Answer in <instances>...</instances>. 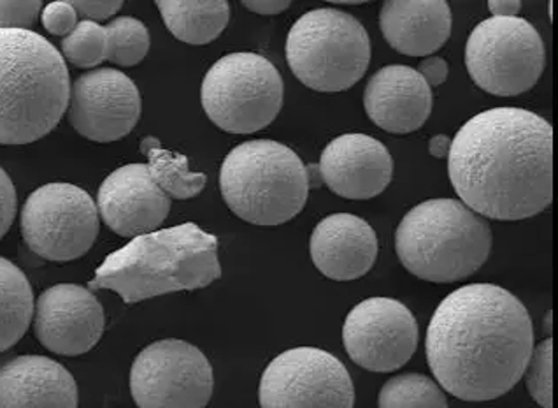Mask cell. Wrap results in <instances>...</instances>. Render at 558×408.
<instances>
[{
	"mask_svg": "<svg viewBox=\"0 0 558 408\" xmlns=\"http://www.w3.org/2000/svg\"><path fill=\"white\" fill-rule=\"evenodd\" d=\"M554 341L546 338L532 350L531 361L525 368V384L532 398L543 408H554Z\"/></svg>",
	"mask_w": 558,
	"mask_h": 408,
	"instance_id": "83f0119b",
	"label": "cell"
},
{
	"mask_svg": "<svg viewBox=\"0 0 558 408\" xmlns=\"http://www.w3.org/2000/svg\"><path fill=\"white\" fill-rule=\"evenodd\" d=\"M155 5L169 33L186 45H209L229 25L230 5L223 0H157Z\"/></svg>",
	"mask_w": 558,
	"mask_h": 408,
	"instance_id": "7402d4cb",
	"label": "cell"
},
{
	"mask_svg": "<svg viewBox=\"0 0 558 408\" xmlns=\"http://www.w3.org/2000/svg\"><path fill=\"white\" fill-rule=\"evenodd\" d=\"M287 60L299 82L311 91H348L369 68V34L344 11H307L290 28Z\"/></svg>",
	"mask_w": 558,
	"mask_h": 408,
	"instance_id": "52a82bcc",
	"label": "cell"
},
{
	"mask_svg": "<svg viewBox=\"0 0 558 408\" xmlns=\"http://www.w3.org/2000/svg\"><path fill=\"white\" fill-rule=\"evenodd\" d=\"M99 229L97 203L73 183L39 187L23 204V240L34 254L54 263L83 257Z\"/></svg>",
	"mask_w": 558,
	"mask_h": 408,
	"instance_id": "30bf717a",
	"label": "cell"
},
{
	"mask_svg": "<svg viewBox=\"0 0 558 408\" xmlns=\"http://www.w3.org/2000/svg\"><path fill=\"white\" fill-rule=\"evenodd\" d=\"M97 209L118 237L137 238L158 231L169 215L171 200L154 182L146 164H129L104 180Z\"/></svg>",
	"mask_w": 558,
	"mask_h": 408,
	"instance_id": "2e32d148",
	"label": "cell"
},
{
	"mask_svg": "<svg viewBox=\"0 0 558 408\" xmlns=\"http://www.w3.org/2000/svg\"><path fill=\"white\" fill-rule=\"evenodd\" d=\"M262 408H353L355 387L347 367L316 347L284 350L262 373Z\"/></svg>",
	"mask_w": 558,
	"mask_h": 408,
	"instance_id": "7c38bea8",
	"label": "cell"
},
{
	"mask_svg": "<svg viewBox=\"0 0 558 408\" xmlns=\"http://www.w3.org/2000/svg\"><path fill=\"white\" fill-rule=\"evenodd\" d=\"M41 11L39 0H0V31H31Z\"/></svg>",
	"mask_w": 558,
	"mask_h": 408,
	"instance_id": "f1b7e54d",
	"label": "cell"
},
{
	"mask_svg": "<svg viewBox=\"0 0 558 408\" xmlns=\"http://www.w3.org/2000/svg\"><path fill=\"white\" fill-rule=\"evenodd\" d=\"M34 292L25 273L0 257V352L22 340L34 317Z\"/></svg>",
	"mask_w": 558,
	"mask_h": 408,
	"instance_id": "603a6c76",
	"label": "cell"
},
{
	"mask_svg": "<svg viewBox=\"0 0 558 408\" xmlns=\"http://www.w3.org/2000/svg\"><path fill=\"white\" fill-rule=\"evenodd\" d=\"M68 119L86 140L95 143L122 140L140 122V88L117 69L88 71L71 85Z\"/></svg>",
	"mask_w": 558,
	"mask_h": 408,
	"instance_id": "5bb4252c",
	"label": "cell"
},
{
	"mask_svg": "<svg viewBox=\"0 0 558 408\" xmlns=\"http://www.w3.org/2000/svg\"><path fill=\"white\" fill-rule=\"evenodd\" d=\"M448 175L460 201L480 217L539 215L554 201V129L529 109H486L451 140Z\"/></svg>",
	"mask_w": 558,
	"mask_h": 408,
	"instance_id": "7a4b0ae2",
	"label": "cell"
},
{
	"mask_svg": "<svg viewBox=\"0 0 558 408\" xmlns=\"http://www.w3.org/2000/svg\"><path fill=\"white\" fill-rule=\"evenodd\" d=\"M284 86L276 65L258 53L221 57L204 76L201 103L207 119L230 134H253L275 122Z\"/></svg>",
	"mask_w": 558,
	"mask_h": 408,
	"instance_id": "ba28073f",
	"label": "cell"
},
{
	"mask_svg": "<svg viewBox=\"0 0 558 408\" xmlns=\"http://www.w3.org/2000/svg\"><path fill=\"white\" fill-rule=\"evenodd\" d=\"M16 217V191L8 172L0 168V240L8 235Z\"/></svg>",
	"mask_w": 558,
	"mask_h": 408,
	"instance_id": "4dcf8cb0",
	"label": "cell"
},
{
	"mask_svg": "<svg viewBox=\"0 0 558 408\" xmlns=\"http://www.w3.org/2000/svg\"><path fill=\"white\" fill-rule=\"evenodd\" d=\"M221 277L218 240L186 223L134 238L100 264L92 289L117 292L126 304L204 289Z\"/></svg>",
	"mask_w": 558,
	"mask_h": 408,
	"instance_id": "3957f363",
	"label": "cell"
},
{
	"mask_svg": "<svg viewBox=\"0 0 558 408\" xmlns=\"http://www.w3.org/2000/svg\"><path fill=\"white\" fill-rule=\"evenodd\" d=\"M141 151L148 155V171L169 200H192L204 191L206 175L190 171L185 155L166 151L157 137L141 141Z\"/></svg>",
	"mask_w": 558,
	"mask_h": 408,
	"instance_id": "cb8c5ba5",
	"label": "cell"
},
{
	"mask_svg": "<svg viewBox=\"0 0 558 408\" xmlns=\"http://www.w3.org/2000/svg\"><path fill=\"white\" fill-rule=\"evenodd\" d=\"M488 10L494 16H517L522 10V2L518 0H490Z\"/></svg>",
	"mask_w": 558,
	"mask_h": 408,
	"instance_id": "e575fe53",
	"label": "cell"
},
{
	"mask_svg": "<svg viewBox=\"0 0 558 408\" xmlns=\"http://www.w3.org/2000/svg\"><path fill=\"white\" fill-rule=\"evenodd\" d=\"M365 113L383 131L410 134L433 113V88L410 65H387L371 77L364 94Z\"/></svg>",
	"mask_w": 558,
	"mask_h": 408,
	"instance_id": "ac0fdd59",
	"label": "cell"
},
{
	"mask_svg": "<svg viewBox=\"0 0 558 408\" xmlns=\"http://www.w3.org/2000/svg\"><path fill=\"white\" fill-rule=\"evenodd\" d=\"M545 43L520 16H492L474 28L465 46V68L482 91L514 97L534 88L545 71Z\"/></svg>",
	"mask_w": 558,
	"mask_h": 408,
	"instance_id": "9c48e42d",
	"label": "cell"
},
{
	"mask_svg": "<svg viewBox=\"0 0 558 408\" xmlns=\"http://www.w3.org/2000/svg\"><path fill=\"white\" fill-rule=\"evenodd\" d=\"M322 182L344 200H373L393 177V159L381 141L365 134H342L322 154Z\"/></svg>",
	"mask_w": 558,
	"mask_h": 408,
	"instance_id": "e0dca14e",
	"label": "cell"
},
{
	"mask_svg": "<svg viewBox=\"0 0 558 408\" xmlns=\"http://www.w3.org/2000/svg\"><path fill=\"white\" fill-rule=\"evenodd\" d=\"M246 10L253 11V13L264 14V16H275V14L283 13L289 10V0H258V2H243Z\"/></svg>",
	"mask_w": 558,
	"mask_h": 408,
	"instance_id": "836d02e7",
	"label": "cell"
},
{
	"mask_svg": "<svg viewBox=\"0 0 558 408\" xmlns=\"http://www.w3.org/2000/svg\"><path fill=\"white\" fill-rule=\"evenodd\" d=\"M379 25L393 50L408 57H428L450 39L451 10L445 0H388Z\"/></svg>",
	"mask_w": 558,
	"mask_h": 408,
	"instance_id": "44dd1931",
	"label": "cell"
},
{
	"mask_svg": "<svg viewBox=\"0 0 558 408\" xmlns=\"http://www.w3.org/2000/svg\"><path fill=\"white\" fill-rule=\"evenodd\" d=\"M76 10L77 16H82L86 22H104L109 20L118 11L122 10V0H111V2H88V0H74L71 2Z\"/></svg>",
	"mask_w": 558,
	"mask_h": 408,
	"instance_id": "1f68e13d",
	"label": "cell"
},
{
	"mask_svg": "<svg viewBox=\"0 0 558 408\" xmlns=\"http://www.w3.org/2000/svg\"><path fill=\"white\" fill-rule=\"evenodd\" d=\"M342 344L353 363L369 372L404 367L418 347V324L411 310L392 298H369L348 313Z\"/></svg>",
	"mask_w": 558,
	"mask_h": 408,
	"instance_id": "4fadbf2b",
	"label": "cell"
},
{
	"mask_svg": "<svg viewBox=\"0 0 558 408\" xmlns=\"http://www.w3.org/2000/svg\"><path fill=\"white\" fill-rule=\"evenodd\" d=\"M41 19L46 31L53 36L68 37L80 23L77 22L80 16L71 2H51V4L45 5Z\"/></svg>",
	"mask_w": 558,
	"mask_h": 408,
	"instance_id": "f546056e",
	"label": "cell"
},
{
	"mask_svg": "<svg viewBox=\"0 0 558 408\" xmlns=\"http://www.w3.org/2000/svg\"><path fill=\"white\" fill-rule=\"evenodd\" d=\"M0 408H77V384L53 359L20 356L0 367Z\"/></svg>",
	"mask_w": 558,
	"mask_h": 408,
	"instance_id": "ffe728a7",
	"label": "cell"
},
{
	"mask_svg": "<svg viewBox=\"0 0 558 408\" xmlns=\"http://www.w3.org/2000/svg\"><path fill=\"white\" fill-rule=\"evenodd\" d=\"M422 77H424L427 85L433 88V86L442 85L446 82V77H448V64H446L445 59H439V57H428V59L422 60L420 62L418 69H416Z\"/></svg>",
	"mask_w": 558,
	"mask_h": 408,
	"instance_id": "d6a6232c",
	"label": "cell"
},
{
	"mask_svg": "<svg viewBox=\"0 0 558 408\" xmlns=\"http://www.w3.org/2000/svg\"><path fill=\"white\" fill-rule=\"evenodd\" d=\"M71 80L53 45L34 31H0V145H28L68 113Z\"/></svg>",
	"mask_w": 558,
	"mask_h": 408,
	"instance_id": "277c9868",
	"label": "cell"
},
{
	"mask_svg": "<svg viewBox=\"0 0 558 408\" xmlns=\"http://www.w3.org/2000/svg\"><path fill=\"white\" fill-rule=\"evenodd\" d=\"M62 57L80 69H94L102 64L104 60H108L106 27L82 20L73 33L63 37Z\"/></svg>",
	"mask_w": 558,
	"mask_h": 408,
	"instance_id": "4316f807",
	"label": "cell"
},
{
	"mask_svg": "<svg viewBox=\"0 0 558 408\" xmlns=\"http://www.w3.org/2000/svg\"><path fill=\"white\" fill-rule=\"evenodd\" d=\"M220 191L232 214L262 227L281 226L301 214L310 195L306 166L278 141H246L220 169Z\"/></svg>",
	"mask_w": 558,
	"mask_h": 408,
	"instance_id": "8992f818",
	"label": "cell"
},
{
	"mask_svg": "<svg viewBox=\"0 0 558 408\" xmlns=\"http://www.w3.org/2000/svg\"><path fill=\"white\" fill-rule=\"evenodd\" d=\"M106 326L102 304L76 284L46 289L34 307V332L45 349L59 356H82L99 344Z\"/></svg>",
	"mask_w": 558,
	"mask_h": 408,
	"instance_id": "9a60e30c",
	"label": "cell"
},
{
	"mask_svg": "<svg viewBox=\"0 0 558 408\" xmlns=\"http://www.w3.org/2000/svg\"><path fill=\"white\" fill-rule=\"evenodd\" d=\"M451 140L445 134H439V136H434L428 143V151H430V155L436 157V159H445L448 157V152H450Z\"/></svg>",
	"mask_w": 558,
	"mask_h": 408,
	"instance_id": "d590c367",
	"label": "cell"
},
{
	"mask_svg": "<svg viewBox=\"0 0 558 408\" xmlns=\"http://www.w3.org/2000/svg\"><path fill=\"white\" fill-rule=\"evenodd\" d=\"M108 60L122 68H132L145 59L149 50V33L145 23L132 16H120L106 27Z\"/></svg>",
	"mask_w": 558,
	"mask_h": 408,
	"instance_id": "484cf974",
	"label": "cell"
},
{
	"mask_svg": "<svg viewBox=\"0 0 558 408\" xmlns=\"http://www.w3.org/2000/svg\"><path fill=\"white\" fill-rule=\"evenodd\" d=\"M485 218L459 200H428L405 214L396 231V252L411 275L433 284L471 277L492 252Z\"/></svg>",
	"mask_w": 558,
	"mask_h": 408,
	"instance_id": "5b68a950",
	"label": "cell"
},
{
	"mask_svg": "<svg viewBox=\"0 0 558 408\" xmlns=\"http://www.w3.org/2000/svg\"><path fill=\"white\" fill-rule=\"evenodd\" d=\"M213 387L209 359L189 341H155L132 364L131 393L140 408H206Z\"/></svg>",
	"mask_w": 558,
	"mask_h": 408,
	"instance_id": "8fae6325",
	"label": "cell"
},
{
	"mask_svg": "<svg viewBox=\"0 0 558 408\" xmlns=\"http://www.w3.org/2000/svg\"><path fill=\"white\" fill-rule=\"evenodd\" d=\"M310 252L322 275L356 280L369 273L378 257V238L364 218L336 214L324 218L311 235Z\"/></svg>",
	"mask_w": 558,
	"mask_h": 408,
	"instance_id": "d6986e66",
	"label": "cell"
},
{
	"mask_svg": "<svg viewBox=\"0 0 558 408\" xmlns=\"http://www.w3.org/2000/svg\"><path fill=\"white\" fill-rule=\"evenodd\" d=\"M378 407L448 408V398L433 379L420 373H404L385 382L379 391Z\"/></svg>",
	"mask_w": 558,
	"mask_h": 408,
	"instance_id": "d4e9b609",
	"label": "cell"
},
{
	"mask_svg": "<svg viewBox=\"0 0 558 408\" xmlns=\"http://www.w3.org/2000/svg\"><path fill=\"white\" fill-rule=\"evenodd\" d=\"M428 367L442 389L490 401L517 386L534 350V324L505 287L471 284L446 296L427 327Z\"/></svg>",
	"mask_w": 558,
	"mask_h": 408,
	"instance_id": "6da1fadb",
	"label": "cell"
}]
</instances>
